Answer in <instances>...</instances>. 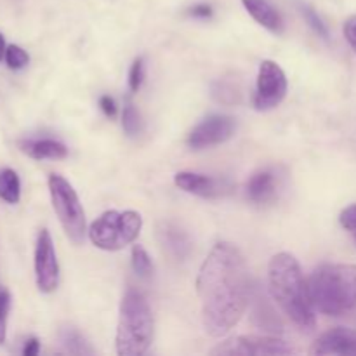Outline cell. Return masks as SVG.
Wrapping results in <instances>:
<instances>
[{"instance_id":"16","label":"cell","mask_w":356,"mask_h":356,"mask_svg":"<svg viewBox=\"0 0 356 356\" xmlns=\"http://www.w3.org/2000/svg\"><path fill=\"white\" fill-rule=\"evenodd\" d=\"M247 195L256 204H264L275 195V176L270 170H259L250 177L247 184Z\"/></svg>"},{"instance_id":"25","label":"cell","mask_w":356,"mask_h":356,"mask_svg":"<svg viewBox=\"0 0 356 356\" xmlns=\"http://www.w3.org/2000/svg\"><path fill=\"white\" fill-rule=\"evenodd\" d=\"M339 222L344 229L351 233L356 240V204L344 209L339 216Z\"/></svg>"},{"instance_id":"21","label":"cell","mask_w":356,"mask_h":356,"mask_svg":"<svg viewBox=\"0 0 356 356\" xmlns=\"http://www.w3.org/2000/svg\"><path fill=\"white\" fill-rule=\"evenodd\" d=\"M122 127H124L125 134L134 138L141 132V117H139L138 110L134 108V104L127 103L124 106V113H122Z\"/></svg>"},{"instance_id":"4","label":"cell","mask_w":356,"mask_h":356,"mask_svg":"<svg viewBox=\"0 0 356 356\" xmlns=\"http://www.w3.org/2000/svg\"><path fill=\"white\" fill-rule=\"evenodd\" d=\"M153 341V316L145 296L136 289H127L120 305L117 327V353L120 356H141Z\"/></svg>"},{"instance_id":"11","label":"cell","mask_w":356,"mask_h":356,"mask_svg":"<svg viewBox=\"0 0 356 356\" xmlns=\"http://www.w3.org/2000/svg\"><path fill=\"white\" fill-rule=\"evenodd\" d=\"M309 353L318 356H356V330L348 329V327H336V329L322 334L313 344Z\"/></svg>"},{"instance_id":"22","label":"cell","mask_w":356,"mask_h":356,"mask_svg":"<svg viewBox=\"0 0 356 356\" xmlns=\"http://www.w3.org/2000/svg\"><path fill=\"white\" fill-rule=\"evenodd\" d=\"M3 59H6L7 66H9L10 70H23L24 66L28 65V61H30V56H28V52L24 51V49H21L19 45L10 44L7 45L6 58Z\"/></svg>"},{"instance_id":"18","label":"cell","mask_w":356,"mask_h":356,"mask_svg":"<svg viewBox=\"0 0 356 356\" xmlns=\"http://www.w3.org/2000/svg\"><path fill=\"white\" fill-rule=\"evenodd\" d=\"M59 339H61V344L65 346V350L72 355H92V348L89 346L86 339H83L82 334L76 329H72V327H66V329L61 330L59 334Z\"/></svg>"},{"instance_id":"5","label":"cell","mask_w":356,"mask_h":356,"mask_svg":"<svg viewBox=\"0 0 356 356\" xmlns=\"http://www.w3.org/2000/svg\"><path fill=\"white\" fill-rule=\"evenodd\" d=\"M143 218L134 211H108L89 226V238L97 249L120 250L138 240Z\"/></svg>"},{"instance_id":"30","label":"cell","mask_w":356,"mask_h":356,"mask_svg":"<svg viewBox=\"0 0 356 356\" xmlns=\"http://www.w3.org/2000/svg\"><path fill=\"white\" fill-rule=\"evenodd\" d=\"M6 49H7L6 38H3V35L0 33V61H2V59L6 58Z\"/></svg>"},{"instance_id":"23","label":"cell","mask_w":356,"mask_h":356,"mask_svg":"<svg viewBox=\"0 0 356 356\" xmlns=\"http://www.w3.org/2000/svg\"><path fill=\"white\" fill-rule=\"evenodd\" d=\"M10 309V294L6 289H0V344L6 343L7 337V316Z\"/></svg>"},{"instance_id":"13","label":"cell","mask_w":356,"mask_h":356,"mask_svg":"<svg viewBox=\"0 0 356 356\" xmlns=\"http://www.w3.org/2000/svg\"><path fill=\"white\" fill-rule=\"evenodd\" d=\"M159 238L163 249L174 257V259H186L191 252L190 236L172 222H163L159 228Z\"/></svg>"},{"instance_id":"10","label":"cell","mask_w":356,"mask_h":356,"mask_svg":"<svg viewBox=\"0 0 356 356\" xmlns=\"http://www.w3.org/2000/svg\"><path fill=\"white\" fill-rule=\"evenodd\" d=\"M235 120L226 115H212L197 125L188 136V145L193 149L211 148L228 141L235 132Z\"/></svg>"},{"instance_id":"2","label":"cell","mask_w":356,"mask_h":356,"mask_svg":"<svg viewBox=\"0 0 356 356\" xmlns=\"http://www.w3.org/2000/svg\"><path fill=\"white\" fill-rule=\"evenodd\" d=\"M268 282L273 301L282 312L302 330L315 327V306L309 298L308 284L302 277L298 259L287 252L271 257L268 266Z\"/></svg>"},{"instance_id":"28","label":"cell","mask_w":356,"mask_h":356,"mask_svg":"<svg viewBox=\"0 0 356 356\" xmlns=\"http://www.w3.org/2000/svg\"><path fill=\"white\" fill-rule=\"evenodd\" d=\"M190 16L207 19V17L212 16V7L207 6V3H197V6H193L190 9Z\"/></svg>"},{"instance_id":"6","label":"cell","mask_w":356,"mask_h":356,"mask_svg":"<svg viewBox=\"0 0 356 356\" xmlns=\"http://www.w3.org/2000/svg\"><path fill=\"white\" fill-rule=\"evenodd\" d=\"M49 193H51L52 207L65 233L72 242L80 243L86 236V212H83L76 191L65 177L59 174H51Z\"/></svg>"},{"instance_id":"3","label":"cell","mask_w":356,"mask_h":356,"mask_svg":"<svg viewBox=\"0 0 356 356\" xmlns=\"http://www.w3.org/2000/svg\"><path fill=\"white\" fill-rule=\"evenodd\" d=\"M309 298L316 312L339 316L356 306V264H322L309 278Z\"/></svg>"},{"instance_id":"29","label":"cell","mask_w":356,"mask_h":356,"mask_svg":"<svg viewBox=\"0 0 356 356\" xmlns=\"http://www.w3.org/2000/svg\"><path fill=\"white\" fill-rule=\"evenodd\" d=\"M38 351H40V343H38V339L31 337V339H28L26 343H24V348H23L24 356H37Z\"/></svg>"},{"instance_id":"24","label":"cell","mask_w":356,"mask_h":356,"mask_svg":"<svg viewBox=\"0 0 356 356\" xmlns=\"http://www.w3.org/2000/svg\"><path fill=\"white\" fill-rule=\"evenodd\" d=\"M143 80H145V61L138 58L129 70V87H131L132 92H138L141 89Z\"/></svg>"},{"instance_id":"27","label":"cell","mask_w":356,"mask_h":356,"mask_svg":"<svg viewBox=\"0 0 356 356\" xmlns=\"http://www.w3.org/2000/svg\"><path fill=\"white\" fill-rule=\"evenodd\" d=\"M99 106H101V110H103V113L106 115V117H115V115H117V103H115L113 97L101 96Z\"/></svg>"},{"instance_id":"1","label":"cell","mask_w":356,"mask_h":356,"mask_svg":"<svg viewBox=\"0 0 356 356\" xmlns=\"http://www.w3.org/2000/svg\"><path fill=\"white\" fill-rule=\"evenodd\" d=\"M197 291L205 332L226 336L240 322L250 299L249 268L242 252L232 243H218L198 271Z\"/></svg>"},{"instance_id":"20","label":"cell","mask_w":356,"mask_h":356,"mask_svg":"<svg viewBox=\"0 0 356 356\" xmlns=\"http://www.w3.org/2000/svg\"><path fill=\"white\" fill-rule=\"evenodd\" d=\"M299 10H301V14H302V17L306 19V23L309 24V28H312V30L315 31L318 37L325 38L327 40V38H329V28H327V24L323 23L322 17L316 14V10L313 9V7L306 6V3H299Z\"/></svg>"},{"instance_id":"15","label":"cell","mask_w":356,"mask_h":356,"mask_svg":"<svg viewBox=\"0 0 356 356\" xmlns=\"http://www.w3.org/2000/svg\"><path fill=\"white\" fill-rule=\"evenodd\" d=\"M243 7L247 13L266 30L273 31V33H282L284 31V19H282L280 13L271 6L268 0H242Z\"/></svg>"},{"instance_id":"26","label":"cell","mask_w":356,"mask_h":356,"mask_svg":"<svg viewBox=\"0 0 356 356\" xmlns=\"http://www.w3.org/2000/svg\"><path fill=\"white\" fill-rule=\"evenodd\" d=\"M344 37L356 51V16L348 17L346 23H344Z\"/></svg>"},{"instance_id":"19","label":"cell","mask_w":356,"mask_h":356,"mask_svg":"<svg viewBox=\"0 0 356 356\" xmlns=\"http://www.w3.org/2000/svg\"><path fill=\"white\" fill-rule=\"evenodd\" d=\"M132 270L138 277L141 278H149L153 273V263L149 259L148 252L143 249L141 245H134L132 247Z\"/></svg>"},{"instance_id":"7","label":"cell","mask_w":356,"mask_h":356,"mask_svg":"<svg viewBox=\"0 0 356 356\" xmlns=\"http://www.w3.org/2000/svg\"><path fill=\"white\" fill-rule=\"evenodd\" d=\"M211 353L226 356H282L296 353V350L277 337L238 336L219 344Z\"/></svg>"},{"instance_id":"17","label":"cell","mask_w":356,"mask_h":356,"mask_svg":"<svg viewBox=\"0 0 356 356\" xmlns=\"http://www.w3.org/2000/svg\"><path fill=\"white\" fill-rule=\"evenodd\" d=\"M0 198L10 205L17 204L21 198L19 176L16 170L9 169V167L0 170Z\"/></svg>"},{"instance_id":"9","label":"cell","mask_w":356,"mask_h":356,"mask_svg":"<svg viewBox=\"0 0 356 356\" xmlns=\"http://www.w3.org/2000/svg\"><path fill=\"white\" fill-rule=\"evenodd\" d=\"M35 282L38 291L51 294L59 285V264L54 242L47 229H40L35 243Z\"/></svg>"},{"instance_id":"14","label":"cell","mask_w":356,"mask_h":356,"mask_svg":"<svg viewBox=\"0 0 356 356\" xmlns=\"http://www.w3.org/2000/svg\"><path fill=\"white\" fill-rule=\"evenodd\" d=\"M19 149L35 160H59L68 155V148L54 139H23Z\"/></svg>"},{"instance_id":"12","label":"cell","mask_w":356,"mask_h":356,"mask_svg":"<svg viewBox=\"0 0 356 356\" xmlns=\"http://www.w3.org/2000/svg\"><path fill=\"white\" fill-rule=\"evenodd\" d=\"M174 183L186 193L204 198L222 197L232 190V186L226 181H219L197 172H177L174 177Z\"/></svg>"},{"instance_id":"8","label":"cell","mask_w":356,"mask_h":356,"mask_svg":"<svg viewBox=\"0 0 356 356\" xmlns=\"http://www.w3.org/2000/svg\"><path fill=\"white\" fill-rule=\"evenodd\" d=\"M287 94V79L280 66L275 61L261 63L257 73L256 94H254V106L256 110L266 111L278 106Z\"/></svg>"}]
</instances>
